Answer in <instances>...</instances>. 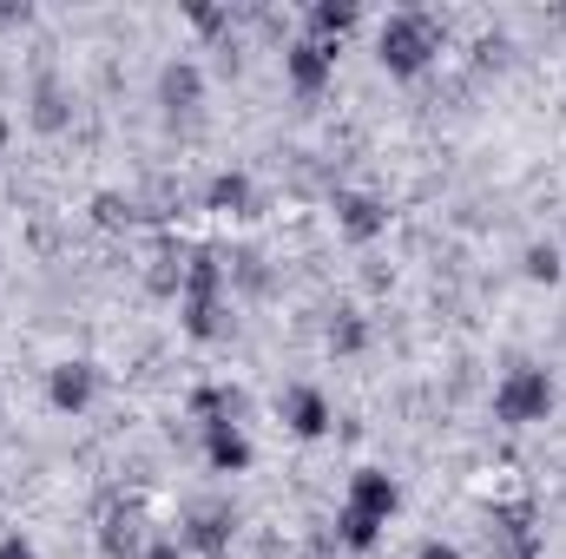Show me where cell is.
<instances>
[{"label":"cell","mask_w":566,"mask_h":559,"mask_svg":"<svg viewBox=\"0 0 566 559\" xmlns=\"http://www.w3.org/2000/svg\"><path fill=\"white\" fill-rule=\"evenodd\" d=\"M33 126H40V133H60V126H66V99H60V80H40V86H33Z\"/></svg>","instance_id":"14"},{"label":"cell","mask_w":566,"mask_h":559,"mask_svg":"<svg viewBox=\"0 0 566 559\" xmlns=\"http://www.w3.org/2000/svg\"><path fill=\"white\" fill-rule=\"evenodd\" d=\"M251 204V178L244 171H218L211 178V211H244Z\"/></svg>","instance_id":"15"},{"label":"cell","mask_w":566,"mask_h":559,"mask_svg":"<svg viewBox=\"0 0 566 559\" xmlns=\"http://www.w3.org/2000/svg\"><path fill=\"white\" fill-rule=\"evenodd\" d=\"M547 409H554V376H547V369L521 362V369H507V376H501V389H494V415L507 421V428L547 421Z\"/></svg>","instance_id":"2"},{"label":"cell","mask_w":566,"mask_h":559,"mask_svg":"<svg viewBox=\"0 0 566 559\" xmlns=\"http://www.w3.org/2000/svg\"><path fill=\"white\" fill-rule=\"evenodd\" d=\"M158 99H165L171 113H191V106L205 99V73H198L191 60H171V66L158 73Z\"/></svg>","instance_id":"10"},{"label":"cell","mask_w":566,"mask_h":559,"mask_svg":"<svg viewBox=\"0 0 566 559\" xmlns=\"http://www.w3.org/2000/svg\"><path fill=\"white\" fill-rule=\"evenodd\" d=\"M93 395H99V369H93V362H60V369L46 376V402H53L60 415L93 409Z\"/></svg>","instance_id":"6"},{"label":"cell","mask_w":566,"mask_h":559,"mask_svg":"<svg viewBox=\"0 0 566 559\" xmlns=\"http://www.w3.org/2000/svg\"><path fill=\"white\" fill-rule=\"evenodd\" d=\"M283 421H290V434H303V441H323V434H329V395H323V389H290Z\"/></svg>","instance_id":"8"},{"label":"cell","mask_w":566,"mask_h":559,"mask_svg":"<svg viewBox=\"0 0 566 559\" xmlns=\"http://www.w3.org/2000/svg\"><path fill=\"white\" fill-rule=\"evenodd\" d=\"M416 559H461V553H454L448 540H422V553H416Z\"/></svg>","instance_id":"19"},{"label":"cell","mask_w":566,"mask_h":559,"mask_svg":"<svg viewBox=\"0 0 566 559\" xmlns=\"http://www.w3.org/2000/svg\"><path fill=\"white\" fill-rule=\"evenodd\" d=\"M336 540H343L349 553H369V547L382 540V520H369V514H356V507H343V514H336Z\"/></svg>","instance_id":"13"},{"label":"cell","mask_w":566,"mask_h":559,"mask_svg":"<svg viewBox=\"0 0 566 559\" xmlns=\"http://www.w3.org/2000/svg\"><path fill=\"white\" fill-rule=\"evenodd\" d=\"M0 145H7V119H0Z\"/></svg>","instance_id":"21"},{"label":"cell","mask_w":566,"mask_h":559,"mask_svg":"<svg viewBox=\"0 0 566 559\" xmlns=\"http://www.w3.org/2000/svg\"><path fill=\"white\" fill-rule=\"evenodd\" d=\"M434 53H441V27H434V13H422V7L389 13L382 33H376V60H382L396 80H416Z\"/></svg>","instance_id":"1"},{"label":"cell","mask_w":566,"mask_h":559,"mask_svg":"<svg viewBox=\"0 0 566 559\" xmlns=\"http://www.w3.org/2000/svg\"><path fill=\"white\" fill-rule=\"evenodd\" d=\"M231 527H238V520H231V507H198V514H191V520H185V547H198V553H224V547H231Z\"/></svg>","instance_id":"9"},{"label":"cell","mask_w":566,"mask_h":559,"mask_svg":"<svg viewBox=\"0 0 566 559\" xmlns=\"http://www.w3.org/2000/svg\"><path fill=\"white\" fill-rule=\"evenodd\" d=\"M336 211H343V231L356 238V244H369L382 224H389V211L376 204V198H363V191H349V198H336Z\"/></svg>","instance_id":"12"},{"label":"cell","mask_w":566,"mask_h":559,"mask_svg":"<svg viewBox=\"0 0 566 559\" xmlns=\"http://www.w3.org/2000/svg\"><path fill=\"white\" fill-rule=\"evenodd\" d=\"M283 73H290V86H296V93H323V86H329V73H336V46H323V40H290Z\"/></svg>","instance_id":"5"},{"label":"cell","mask_w":566,"mask_h":559,"mask_svg":"<svg viewBox=\"0 0 566 559\" xmlns=\"http://www.w3.org/2000/svg\"><path fill=\"white\" fill-rule=\"evenodd\" d=\"M205 454H211L218 474H244V467H251V441H244L238 421H211V428H205Z\"/></svg>","instance_id":"7"},{"label":"cell","mask_w":566,"mask_h":559,"mask_svg":"<svg viewBox=\"0 0 566 559\" xmlns=\"http://www.w3.org/2000/svg\"><path fill=\"white\" fill-rule=\"evenodd\" d=\"M218 316H224V303H218V257L191 251V264H185V329L205 342V336H218Z\"/></svg>","instance_id":"3"},{"label":"cell","mask_w":566,"mask_h":559,"mask_svg":"<svg viewBox=\"0 0 566 559\" xmlns=\"http://www.w3.org/2000/svg\"><path fill=\"white\" fill-rule=\"evenodd\" d=\"M0 415H7V409H0Z\"/></svg>","instance_id":"22"},{"label":"cell","mask_w":566,"mask_h":559,"mask_svg":"<svg viewBox=\"0 0 566 559\" xmlns=\"http://www.w3.org/2000/svg\"><path fill=\"white\" fill-rule=\"evenodd\" d=\"M0 559H40V553H33V547H27L20 534H7V540H0Z\"/></svg>","instance_id":"18"},{"label":"cell","mask_w":566,"mask_h":559,"mask_svg":"<svg viewBox=\"0 0 566 559\" xmlns=\"http://www.w3.org/2000/svg\"><path fill=\"white\" fill-rule=\"evenodd\" d=\"M363 20V7H349V0H316L310 7V40H323V46H336L349 27Z\"/></svg>","instance_id":"11"},{"label":"cell","mask_w":566,"mask_h":559,"mask_svg":"<svg viewBox=\"0 0 566 559\" xmlns=\"http://www.w3.org/2000/svg\"><path fill=\"white\" fill-rule=\"evenodd\" d=\"M145 559H178V547H171V540H158V547H151Z\"/></svg>","instance_id":"20"},{"label":"cell","mask_w":566,"mask_h":559,"mask_svg":"<svg viewBox=\"0 0 566 559\" xmlns=\"http://www.w3.org/2000/svg\"><path fill=\"white\" fill-rule=\"evenodd\" d=\"M363 336H369V329H363V316H336V323H329V349H343V356H356V349H363Z\"/></svg>","instance_id":"17"},{"label":"cell","mask_w":566,"mask_h":559,"mask_svg":"<svg viewBox=\"0 0 566 559\" xmlns=\"http://www.w3.org/2000/svg\"><path fill=\"white\" fill-rule=\"evenodd\" d=\"M521 271L534 283H560L566 277V257H560V244H527V257H521Z\"/></svg>","instance_id":"16"},{"label":"cell","mask_w":566,"mask_h":559,"mask_svg":"<svg viewBox=\"0 0 566 559\" xmlns=\"http://www.w3.org/2000/svg\"><path fill=\"white\" fill-rule=\"evenodd\" d=\"M343 507H356V514H369V520H396V507H402V487H396V474H382V467H356L349 474V500Z\"/></svg>","instance_id":"4"}]
</instances>
